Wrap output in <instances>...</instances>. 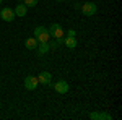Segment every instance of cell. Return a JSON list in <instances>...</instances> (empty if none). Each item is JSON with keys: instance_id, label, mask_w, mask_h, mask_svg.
<instances>
[{"instance_id": "cell-2", "label": "cell", "mask_w": 122, "mask_h": 120, "mask_svg": "<svg viewBox=\"0 0 122 120\" xmlns=\"http://www.w3.org/2000/svg\"><path fill=\"white\" fill-rule=\"evenodd\" d=\"M47 31H49L51 37H56V39H62V37H64V28H62L59 23H52Z\"/></svg>"}, {"instance_id": "cell-6", "label": "cell", "mask_w": 122, "mask_h": 120, "mask_svg": "<svg viewBox=\"0 0 122 120\" xmlns=\"http://www.w3.org/2000/svg\"><path fill=\"white\" fill-rule=\"evenodd\" d=\"M52 86H54V89H56L59 94H67L68 89H70V88H68V83H67L65 80H59V81H57L56 84H52Z\"/></svg>"}, {"instance_id": "cell-13", "label": "cell", "mask_w": 122, "mask_h": 120, "mask_svg": "<svg viewBox=\"0 0 122 120\" xmlns=\"http://www.w3.org/2000/svg\"><path fill=\"white\" fill-rule=\"evenodd\" d=\"M38 2H39V0H23V3H25L28 8H29V7H31V8H34V7L38 5Z\"/></svg>"}, {"instance_id": "cell-8", "label": "cell", "mask_w": 122, "mask_h": 120, "mask_svg": "<svg viewBox=\"0 0 122 120\" xmlns=\"http://www.w3.org/2000/svg\"><path fill=\"white\" fill-rule=\"evenodd\" d=\"M90 119H93V120H101V119H104V120H111L112 119V115L111 114H106V112H93V114H90Z\"/></svg>"}, {"instance_id": "cell-11", "label": "cell", "mask_w": 122, "mask_h": 120, "mask_svg": "<svg viewBox=\"0 0 122 120\" xmlns=\"http://www.w3.org/2000/svg\"><path fill=\"white\" fill-rule=\"evenodd\" d=\"M36 39H38V42H49V39H51V34H49L47 28L44 29L41 34H38V36H36Z\"/></svg>"}, {"instance_id": "cell-1", "label": "cell", "mask_w": 122, "mask_h": 120, "mask_svg": "<svg viewBox=\"0 0 122 120\" xmlns=\"http://www.w3.org/2000/svg\"><path fill=\"white\" fill-rule=\"evenodd\" d=\"M81 13H83L85 16H93L96 15V11H98V7H96V3L93 2H86V3H81Z\"/></svg>"}, {"instance_id": "cell-12", "label": "cell", "mask_w": 122, "mask_h": 120, "mask_svg": "<svg viewBox=\"0 0 122 120\" xmlns=\"http://www.w3.org/2000/svg\"><path fill=\"white\" fill-rule=\"evenodd\" d=\"M62 44H65L68 49H75V47H76V39H75V37H65Z\"/></svg>"}, {"instance_id": "cell-3", "label": "cell", "mask_w": 122, "mask_h": 120, "mask_svg": "<svg viewBox=\"0 0 122 120\" xmlns=\"http://www.w3.org/2000/svg\"><path fill=\"white\" fill-rule=\"evenodd\" d=\"M0 18L3 19V21H13V19L16 18V15H15V11L13 8H8V7H5V8L0 10Z\"/></svg>"}, {"instance_id": "cell-14", "label": "cell", "mask_w": 122, "mask_h": 120, "mask_svg": "<svg viewBox=\"0 0 122 120\" xmlns=\"http://www.w3.org/2000/svg\"><path fill=\"white\" fill-rule=\"evenodd\" d=\"M44 26H36V28H34V37L38 36V34H41V33H42V31H44Z\"/></svg>"}, {"instance_id": "cell-5", "label": "cell", "mask_w": 122, "mask_h": 120, "mask_svg": "<svg viewBox=\"0 0 122 120\" xmlns=\"http://www.w3.org/2000/svg\"><path fill=\"white\" fill-rule=\"evenodd\" d=\"M38 86H39V81H38L36 76H31V75H29V76L25 78V88H26L28 91H34Z\"/></svg>"}, {"instance_id": "cell-10", "label": "cell", "mask_w": 122, "mask_h": 120, "mask_svg": "<svg viewBox=\"0 0 122 120\" xmlns=\"http://www.w3.org/2000/svg\"><path fill=\"white\" fill-rule=\"evenodd\" d=\"M38 44H39V42H38L36 37H28V39L25 41V47H26L28 50H34V49L38 47Z\"/></svg>"}, {"instance_id": "cell-17", "label": "cell", "mask_w": 122, "mask_h": 120, "mask_svg": "<svg viewBox=\"0 0 122 120\" xmlns=\"http://www.w3.org/2000/svg\"><path fill=\"white\" fill-rule=\"evenodd\" d=\"M56 2H62V0H56Z\"/></svg>"}, {"instance_id": "cell-16", "label": "cell", "mask_w": 122, "mask_h": 120, "mask_svg": "<svg viewBox=\"0 0 122 120\" xmlns=\"http://www.w3.org/2000/svg\"><path fill=\"white\" fill-rule=\"evenodd\" d=\"M73 8H75V10H80V8H81V3H75V5H73Z\"/></svg>"}, {"instance_id": "cell-4", "label": "cell", "mask_w": 122, "mask_h": 120, "mask_svg": "<svg viewBox=\"0 0 122 120\" xmlns=\"http://www.w3.org/2000/svg\"><path fill=\"white\" fill-rule=\"evenodd\" d=\"M36 78H38L39 84H44V86H52V83H51V81H52V75L49 73V72H46V70H44V72H41Z\"/></svg>"}, {"instance_id": "cell-18", "label": "cell", "mask_w": 122, "mask_h": 120, "mask_svg": "<svg viewBox=\"0 0 122 120\" xmlns=\"http://www.w3.org/2000/svg\"><path fill=\"white\" fill-rule=\"evenodd\" d=\"M0 5H2V0H0Z\"/></svg>"}, {"instance_id": "cell-7", "label": "cell", "mask_w": 122, "mask_h": 120, "mask_svg": "<svg viewBox=\"0 0 122 120\" xmlns=\"http://www.w3.org/2000/svg\"><path fill=\"white\" fill-rule=\"evenodd\" d=\"M13 11H15V15H16V16L23 18V16L26 15V11H28V7H26V5H25V3H23V2L20 0V3L16 5V8L13 10Z\"/></svg>"}, {"instance_id": "cell-9", "label": "cell", "mask_w": 122, "mask_h": 120, "mask_svg": "<svg viewBox=\"0 0 122 120\" xmlns=\"http://www.w3.org/2000/svg\"><path fill=\"white\" fill-rule=\"evenodd\" d=\"M36 50H38V55L42 57L44 54H47L49 50H51V47H49V42H39L38 47H36Z\"/></svg>"}, {"instance_id": "cell-15", "label": "cell", "mask_w": 122, "mask_h": 120, "mask_svg": "<svg viewBox=\"0 0 122 120\" xmlns=\"http://www.w3.org/2000/svg\"><path fill=\"white\" fill-rule=\"evenodd\" d=\"M67 37H75V29H68L67 31Z\"/></svg>"}]
</instances>
